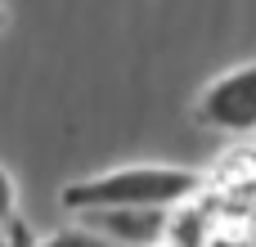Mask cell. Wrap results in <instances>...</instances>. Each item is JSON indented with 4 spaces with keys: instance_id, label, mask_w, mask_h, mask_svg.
Masks as SVG:
<instances>
[{
    "instance_id": "cell-4",
    "label": "cell",
    "mask_w": 256,
    "mask_h": 247,
    "mask_svg": "<svg viewBox=\"0 0 256 247\" xmlns=\"http://www.w3.org/2000/svg\"><path fill=\"white\" fill-rule=\"evenodd\" d=\"M40 247H122L112 243V238H104L99 230H90V225H72V230H54L50 238H40Z\"/></svg>"
},
{
    "instance_id": "cell-3",
    "label": "cell",
    "mask_w": 256,
    "mask_h": 247,
    "mask_svg": "<svg viewBox=\"0 0 256 247\" xmlns=\"http://www.w3.org/2000/svg\"><path fill=\"white\" fill-rule=\"evenodd\" d=\"M86 225L122 247H158L162 234L171 230V212L166 207H112V212H90Z\"/></svg>"
},
{
    "instance_id": "cell-5",
    "label": "cell",
    "mask_w": 256,
    "mask_h": 247,
    "mask_svg": "<svg viewBox=\"0 0 256 247\" xmlns=\"http://www.w3.org/2000/svg\"><path fill=\"white\" fill-rule=\"evenodd\" d=\"M4 247H40L27 234V225H22V216H18L14 207H4Z\"/></svg>"
},
{
    "instance_id": "cell-2",
    "label": "cell",
    "mask_w": 256,
    "mask_h": 247,
    "mask_svg": "<svg viewBox=\"0 0 256 247\" xmlns=\"http://www.w3.org/2000/svg\"><path fill=\"white\" fill-rule=\"evenodd\" d=\"M194 117L212 130H256V63L248 68H234L225 76H216L202 94H198V108Z\"/></svg>"
},
{
    "instance_id": "cell-1",
    "label": "cell",
    "mask_w": 256,
    "mask_h": 247,
    "mask_svg": "<svg viewBox=\"0 0 256 247\" xmlns=\"http://www.w3.org/2000/svg\"><path fill=\"white\" fill-rule=\"evenodd\" d=\"M202 189V176L198 171H184V166H122V171H104V176H90V180H72L63 184L58 202L68 212H112V207H180L189 202L194 194Z\"/></svg>"
}]
</instances>
